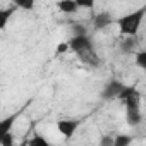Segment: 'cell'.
Instances as JSON below:
<instances>
[{
  "label": "cell",
  "mask_w": 146,
  "mask_h": 146,
  "mask_svg": "<svg viewBox=\"0 0 146 146\" xmlns=\"http://www.w3.org/2000/svg\"><path fill=\"white\" fill-rule=\"evenodd\" d=\"M120 102L125 105V120L131 127H136L141 124L143 115H141V95L136 86H125V90L119 96Z\"/></svg>",
  "instance_id": "obj_1"
},
{
  "label": "cell",
  "mask_w": 146,
  "mask_h": 146,
  "mask_svg": "<svg viewBox=\"0 0 146 146\" xmlns=\"http://www.w3.org/2000/svg\"><path fill=\"white\" fill-rule=\"evenodd\" d=\"M144 12H146V9L141 7V9H137V11H134V12H131V14H125V16L119 17V19H117L119 31H120L124 36H132V38H134V36L137 35L139 28H141V23H143V19H144Z\"/></svg>",
  "instance_id": "obj_2"
},
{
  "label": "cell",
  "mask_w": 146,
  "mask_h": 146,
  "mask_svg": "<svg viewBox=\"0 0 146 146\" xmlns=\"http://www.w3.org/2000/svg\"><path fill=\"white\" fill-rule=\"evenodd\" d=\"M124 90H125V84H124V83H120V81H117V79H112V81H108V83L103 86V90H102V100H105V102L115 100V98L120 96V93H122Z\"/></svg>",
  "instance_id": "obj_3"
},
{
  "label": "cell",
  "mask_w": 146,
  "mask_h": 146,
  "mask_svg": "<svg viewBox=\"0 0 146 146\" xmlns=\"http://www.w3.org/2000/svg\"><path fill=\"white\" fill-rule=\"evenodd\" d=\"M69 46H70L72 52L78 55V53H81L84 50L93 48V41H91V36L90 35H86V36H72L69 40Z\"/></svg>",
  "instance_id": "obj_4"
},
{
  "label": "cell",
  "mask_w": 146,
  "mask_h": 146,
  "mask_svg": "<svg viewBox=\"0 0 146 146\" xmlns=\"http://www.w3.org/2000/svg\"><path fill=\"white\" fill-rule=\"evenodd\" d=\"M78 127H79V120H74V119H62L57 122V129L65 139H70L74 136Z\"/></svg>",
  "instance_id": "obj_5"
},
{
  "label": "cell",
  "mask_w": 146,
  "mask_h": 146,
  "mask_svg": "<svg viewBox=\"0 0 146 146\" xmlns=\"http://www.w3.org/2000/svg\"><path fill=\"white\" fill-rule=\"evenodd\" d=\"M91 21H93V28H95L96 31H102V29L108 28L110 24L117 23V19H113L110 12H98V14H95V16H93V19H91Z\"/></svg>",
  "instance_id": "obj_6"
},
{
  "label": "cell",
  "mask_w": 146,
  "mask_h": 146,
  "mask_svg": "<svg viewBox=\"0 0 146 146\" xmlns=\"http://www.w3.org/2000/svg\"><path fill=\"white\" fill-rule=\"evenodd\" d=\"M78 58H79L83 64L90 65V67H96V65H100V58H98L95 48H90V50H84V52L78 53Z\"/></svg>",
  "instance_id": "obj_7"
},
{
  "label": "cell",
  "mask_w": 146,
  "mask_h": 146,
  "mask_svg": "<svg viewBox=\"0 0 146 146\" xmlns=\"http://www.w3.org/2000/svg\"><path fill=\"white\" fill-rule=\"evenodd\" d=\"M57 7L60 12L64 14H74L78 12L79 5H78V0H60V2H57Z\"/></svg>",
  "instance_id": "obj_8"
},
{
  "label": "cell",
  "mask_w": 146,
  "mask_h": 146,
  "mask_svg": "<svg viewBox=\"0 0 146 146\" xmlns=\"http://www.w3.org/2000/svg\"><path fill=\"white\" fill-rule=\"evenodd\" d=\"M17 115H19V113L9 115L7 119L2 120V124H0V136H2V134H7V132H12V124H14V120L17 119Z\"/></svg>",
  "instance_id": "obj_9"
},
{
  "label": "cell",
  "mask_w": 146,
  "mask_h": 146,
  "mask_svg": "<svg viewBox=\"0 0 146 146\" xmlns=\"http://www.w3.org/2000/svg\"><path fill=\"white\" fill-rule=\"evenodd\" d=\"M120 50H122L124 53H132V52L136 50V40H134L132 36H127V38L120 43Z\"/></svg>",
  "instance_id": "obj_10"
},
{
  "label": "cell",
  "mask_w": 146,
  "mask_h": 146,
  "mask_svg": "<svg viewBox=\"0 0 146 146\" xmlns=\"http://www.w3.org/2000/svg\"><path fill=\"white\" fill-rule=\"evenodd\" d=\"M17 7L14 5V7H9V9H5V11H2L0 12V29H5V26H7V21L11 19V16L14 14V11H16Z\"/></svg>",
  "instance_id": "obj_11"
},
{
  "label": "cell",
  "mask_w": 146,
  "mask_h": 146,
  "mask_svg": "<svg viewBox=\"0 0 146 146\" xmlns=\"http://www.w3.org/2000/svg\"><path fill=\"white\" fill-rule=\"evenodd\" d=\"M132 143V136L129 134H119L115 136V144L113 146H129Z\"/></svg>",
  "instance_id": "obj_12"
},
{
  "label": "cell",
  "mask_w": 146,
  "mask_h": 146,
  "mask_svg": "<svg viewBox=\"0 0 146 146\" xmlns=\"http://www.w3.org/2000/svg\"><path fill=\"white\" fill-rule=\"evenodd\" d=\"M29 146H52L41 134H35L31 139H29Z\"/></svg>",
  "instance_id": "obj_13"
},
{
  "label": "cell",
  "mask_w": 146,
  "mask_h": 146,
  "mask_svg": "<svg viewBox=\"0 0 146 146\" xmlns=\"http://www.w3.org/2000/svg\"><path fill=\"white\" fill-rule=\"evenodd\" d=\"M14 5L17 9H24V11H33L35 9V2H33V0H16Z\"/></svg>",
  "instance_id": "obj_14"
},
{
  "label": "cell",
  "mask_w": 146,
  "mask_h": 146,
  "mask_svg": "<svg viewBox=\"0 0 146 146\" xmlns=\"http://www.w3.org/2000/svg\"><path fill=\"white\" fill-rule=\"evenodd\" d=\"M136 65L146 72V50H143V52H137V53H136Z\"/></svg>",
  "instance_id": "obj_15"
},
{
  "label": "cell",
  "mask_w": 146,
  "mask_h": 146,
  "mask_svg": "<svg viewBox=\"0 0 146 146\" xmlns=\"http://www.w3.org/2000/svg\"><path fill=\"white\" fill-rule=\"evenodd\" d=\"M0 146H14V132H7L0 136Z\"/></svg>",
  "instance_id": "obj_16"
},
{
  "label": "cell",
  "mask_w": 146,
  "mask_h": 146,
  "mask_svg": "<svg viewBox=\"0 0 146 146\" xmlns=\"http://www.w3.org/2000/svg\"><path fill=\"white\" fill-rule=\"evenodd\" d=\"M113 144H115V137L113 136L105 134V136L100 137V146H113Z\"/></svg>",
  "instance_id": "obj_17"
},
{
  "label": "cell",
  "mask_w": 146,
  "mask_h": 146,
  "mask_svg": "<svg viewBox=\"0 0 146 146\" xmlns=\"http://www.w3.org/2000/svg\"><path fill=\"white\" fill-rule=\"evenodd\" d=\"M72 31H74V35H72V36H86V35H88L86 28H84V26H81V24H74Z\"/></svg>",
  "instance_id": "obj_18"
},
{
  "label": "cell",
  "mask_w": 146,
  "mask_h": 146,
  "mask_svg": "<svg viewBox=\"0 0 146 146\" xmlns=\"http://www.w3.org/2000/svg\"><path fill=\"white\" fill-rule=\"evenodd\" d=\"M78 5H79V9H93L95 2L93 0H78Z\"/></svg>",
  "instance_id": "obj_19"
},
{
  "label": "cell",
  "mask_w": 146,
  "mask_h": 146,
  "mask_svg": "<svg viewBox=\"0 0 146 146\" xmlns=\"http://www.w3.org/2000/svg\"><path fill=\"white\" fill-rule=\"evenodd\" d=\"M67 50H70V46H69V41H65V43H60L58 46H57V55H62L64 52H67Z\"/></svg>",
  "instance_id": "obj_20"
},
{
  "label": "cell",
  "mask_w": 146,
  "mask_h": 146,
  "mask_svg": "<svg viewBox=\"0 0 146 146\" xmlns=\"http://www.w3.org/2000/svg\"><path fill=\"white\" fill-rule=\"evenodd\" d=\"M17 146H29V139H24V141H21Z\"/></svg>",
  "instance_id": "obj_21"
}]
</instances>
